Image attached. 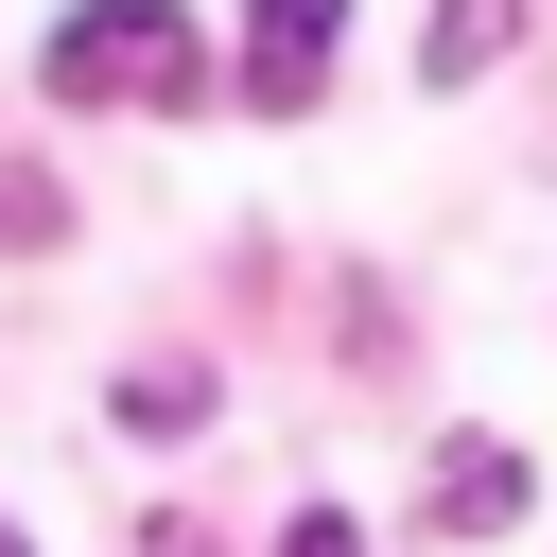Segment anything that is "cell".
<instances>
[{
	"label": "cell",
	"mask_w": 557,
	"mask_h": 557,
	"mask_svg": "<svg viewBox=\"0 0 557 557\" xmlns=\"http://www.w3.org/2000/svg\"><path fill=\"white\" fill-rule=\"evenodd\" d=\"M35 87H52V104L174 122V104H209V17H191V0H70V17L35 35Z\"/></svg>",
	"instance_id": "6da1fadb"
},
{
	"label": "cell",
	"mask_w": 557,
	"mask_h": 557,
	"mask_svg": "<svg viewBox=\"0 0 557 557\" xmlns=\"http://www.w3.org/2000/svg\"><path fill=\"white\" fill-rule=\"evenodd\" d=\"M348 0H244V122H313Z\"/></svg>",
	"instance_id": "7a4b0ae2"
},
{
	"label": "cell",
	"mask_w": 557,
	"mask_h": 557,
	"mask_svg": "<svg viewBox=\"0 0 557 557\" xmlns=\"http://www.w3.org/2000/svg\"><path fill=\"white\" fill-rule=\"evenodd\" d=\"M487 522H522V453L453 435V453H435V540H487Z\"/></svg>",
	"instance_id": "3957f363"
},
{
	"label": "cell",
	"mask_w": 557,
	"mask_h": 557,
	"mask_svg": "<svg viewBox=\"0 0 557 557\" xmlns=\"http://www.w3.org/2000/svg\"><path fill=\"white\" fill-rule=\"evenodd\" d=\"M505 35H522V0H435V35H418V70H435V87H470V70L505 52Z\"/></svg>",
	"instance_id": "277c9868"
},
{
	"label": "cell",
	"mask_w": 557,
	"mask_h": 557,
	"mask_svg": "<svg viewBox=\"0 0 557 557\" xmlns=\"http://www.w3.org/2000/svg\"><path fill=\"white\" fill-rule=\"evenodd\" d=\"M35 244H70V191H52V174L0 139V261H35Z\"/></svg>",
	"instance_id": "5b68a950"
},
{
	"label": "cell",
	"mask_w": 557,
	"mask_h": 557,
	"mask_svg": "<svg viewBox=\"0 0 557 557\" xmlns=\"http://www.w3.org/2000/svg\"><path fill=\"white\" fill-rule=\"evenodd\" d=\"M122 435H209V383L191 366H122Z\"/></svg>",
	"instance_id": "8992f818"
},
{
	"label": "cell",
	"mask_w": 557,
	"mask_h": 557,
	"mask_svg": "<svg viewBox=\"0 0 557 557\" xmlns=\"http://www.w3.org/2000/svg\"><path fill=\"white\" fill-rule=\"evenodd\" d=\"M278 557H366V540H348V522H331V505H313V522H296V540H278Z\"/></svg>",
	"instance_id": "52a82bcc"
},
{
	"label": "cell",
	"mask_w": 557,
	"mask_h": 557,
	"mask_svg": "<svg viewBox=\"0 0 557 557\" xmlns=\"http://www.w3.org/2000/svg\"><path fill=\"white\" fill-rule=\"evenodd\" d=\"M0 557H35V540H17V522H0Z\"/></svg>",
	"instance_id": "ba28073f"
}]
</instances>
